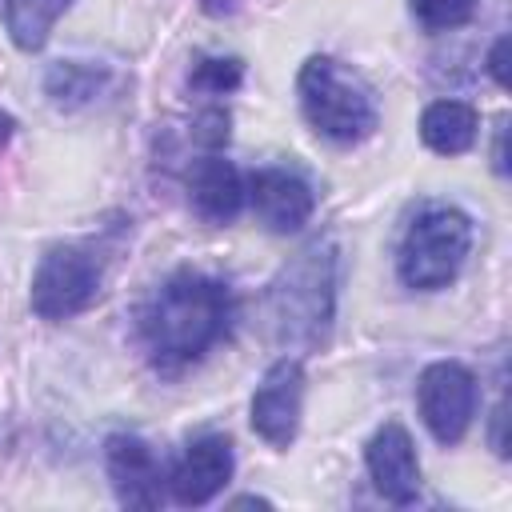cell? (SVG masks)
Segmentation results:
<instances>
[{"mask_svg":"<svg viewBox=\"0 0 512 512\" xmlns=\"http://www.w3.org/2000/svg\"><path fill=\"white\" fill-rule=\"evenodd\" d=\"M232 292L196 268L172 272L140 308V340L156 368L180 372L228 336Z\"/></svg>","mask_w":512,"mask_h":512,"instance_id":"cell-1","label":"cell"},{"mask_svg":"<svg viewBox=\"0 0 512 512\" xmlns=\"http://www.w3.org/2000/svg\"><path fill=\"white\" fill-rule=\"evenodd\" d=\"M336 304V248L324 240L300 248L268 288V320L280 344H320Z\"/></svg>","mask_w":512,"mask_h":512,"instance_id":"cell-2","label":"cell"},{"mask_svg":"<svg viewBox=\"0 0 512 512\" xmlns=\"http://www.w3.org/2000/svg\"><path fill=\"white\" fill-rule=\"evenodd\" d=\"M300 108L308 124L332 144H360L376 128V104L368 88L348 76L332 56H312L300 68Z\"/></svg>","mask_w":512,"mask_h":512,"instance_id":"cell-3","label":"cell"},{"mask_svg":"<svg viewBox=\"0 0 512 512\" xmlns=\"http://www.w3.org/2000/svg\"><path fill=\"white\" fill-rule=\"evenodd\" d=\"M468 244H472V220L460 208L420 212L412 220V228L404 232V240H400V256H396L400 280L416 292L444 288L460 272V264L468 256Z\"/></svg>","mask_w":512,"mask_h":512,"instance_id":"cell-4","label":"cell"},{"mask_svg":"<svg viewBox=\"0 0 512 512\" xmlns=\"http://www.w3.org/2000/svg\"><path fill=\"white\" fill-rule=\"evenodd\" d=\"M100 292V272L80 248H48L32 276V312L40 320H72Z\"/></svg>","mask_w":512,"mask_h":512,"instance_id":"cell-5","label":"cell"},{"mask_svg":"<svg viewBox=\"0 0 512 512\" xmlns=\"http://www.w3.org/2000/svg\"><path fill=\"white\" fill-rule=\"evenodd\" d=\"M416 404L440 444H460L476 416V376L456 360H436L420 372Z\"/></svg>","mask_w":512,"mask_h":512,"instance_id":"cell-6","label":"cell"},{"mask_svg":"<svg viewBox=\"0 0 512 512\" xmlns=\"http://www.w3.org/2000/svg\"><path fill=\"white\" fill-rule=\"evenodd\" d=\"M300 404H304V364L284 356L264 372L252 396V428L272 448H288L300 428Z\"/></svg>","mask_w":512,"mask_h":512,"instance_id":"cell-7","label":"cell"},{"mask_svg":"<svg viewBox=\"0 0 512 512\" xmlns=\"http://www.w3.org/2000/svg\"><path fill=\"white\" fill-rule=\"evenodd\" d=\"M104 468L112 480V492L124 508H156L164 488V468L148 440L132 432H116L104 444Z\"/></svg>","mask_w":512,"mask_h":512,"instance_id":"cell-8","label":"cell"},{"mask_svg":"<svg viewBox=\"0 0 512 512\" xmlns=\"http://www.w3.org/2000/svg\"><path fill=\"white\" fill-rule=\"evenodd\" d=\"M368 460V476L376 484V492L392 504H412L420 492V460L412 448V436L404 432V424H384L376 428V436L364 448Z\"/></svg>","mask_w":512,"mask_h":512,"instance_id":"cell-9","label":"cell"},{"mask_svg":"<svg viewBox=\"0 0 512 512\" xmlns=\"http://www.w3.org/2000/svg\"><path fill=\"white\" fill-rule=\"evenodd\" d=\"M248 192H252L256 220L268 232H296V228L308 224V216L316 208V196H312L308 180L288 172V168H260L252 176Z\"/></svg>","mask_w":512,"mask_h":512,"instance_id":"cell-10","label":"cell"},{"mask_svg":"<svg viewBox=\"0 0 512 512\" xmlns=\"http://www.w3.org/2000/svg\"><path fill=\"white\" fill-rule=\"evenodd\" d=\"M228 480H232V444H228V436H200L180 456L168 488H172L176 504L196 508V504H208Z\"/></svg>","mask_w":512,"mask_h":512,"instance_id":"cell-11","label":"cell"},{"mask_svg":"<svg viewBox=\"0 0 512 512\" xmlns=\"http://www.w3.org/2000/svg\"><path fill=\"white\" fill-rule=\"evenodd\" d=\"M188 200H192L196 216L208 224L236 220L244 208V180H240L236 164L224 156H204L188 176Z\"/></svg>","mask_w":512,"mask_h":512,"instance_id":"cell-12","label":"cell"},{"mask_svg":"<svg viewBox=\"0 0 512 512\" xmlns=\"http://www.w3.org/2000/svg\"><path fill=\"white\" fill-rule=\"evenodd\" d=\"M476 112L464 100H436L420 116V140L440 156H460L476 144Z\"/></svg>","mask_w":512,"mask_h":512,"instance_id":"cell-13","label":"cell"},{"mask_svg":"<svg viewBox=\"0 0 512 512\" xmlns=\"http://www.w3.org/2000/svg\"><path fill=\"white\" fill-rule=\"evenodd\" d=\"M72 8V0H4V24L20 52H40L52 24Z\"/></svg>","mask_w":512,"mask_h":512,"instance_id":"cell-14","label":"cell"},{"mask_svg":"<svg viewBox=\"0 0 512 512\" xmlns=\"http://www.w3.org/2000/svg\"><path fill=\"white\" fill-rule=\"evenodd\" d=\"M108 72L100 64H84V60H56L44 76V92L52 96L56 108H80L88 104L100 88H104Z\"/></svg>","mask_w":512,"mask_h":512,"instance_id":"cell-15","label":"cell"},{"mask_svg":"<svg viewBox=\"0 0 512 512\" xmlns=\"http://www.w3.org/2000/svg\"><path fill=\"white\" fill-rule=\"evenodd\" d=\"M240 80H244V64L236 56H200L188 72V84L204 96H224L240 88Z\"/></svg>","mask_w":512,"mask_h":512,"instance_id":"cell-16","label":"cell"},{"mask_svg":"<svg viewBox=\"0 0 512 512\" xmlns=\"http://www.w3.org/2000/svg\"><path fill=\"white\" fill-rule=\"evenodd\" d=\"M476 0H412V16L428 28V32H448L460 28L472 16Z\"/></svg>","mask_w":512,"mask_h":512,"instance_id":"cell-17","label":"cell"},{"mask_svg":"<svg viewBox=\"0 0 512 512\" xmlns=\"http://www.w3.org/2000/svg\"><path fill=\"white\" fill-rule=\"evenodd\" d=\"M504 56H508V36H500L492 44V52H488V72H492V80L500 88H508V64H504Z\"/></svg>","mask_w":512,"mask_h":512,"instance_id":"cell-18","label":"cell"},{"mask_svg":"<svg viewBox=\"0 0 512 512\" xmlns=\"http://www.w3.org/2000/svg\"><path fill=\"white\" fill-rule=\"evenodd\" d=\"M496 172H504V124L496 132Z\"/></svg>","mask_w":512,"mask_h":512,"instance_id":"cell-19","label":"cell"},{"mask_svg":"<svg viewBox=\"0 0 512 512\" xmlns=\"http://www.w3.org/2000/svg\"><path fill=\"white\" fill-rule=\"evenodd\" d=\"M12 136V116H0V144Z\"/></svg>","mask_w":512,"mask_h":512,"instance_id":"cell-20","label":"cell"}]
</instances>
